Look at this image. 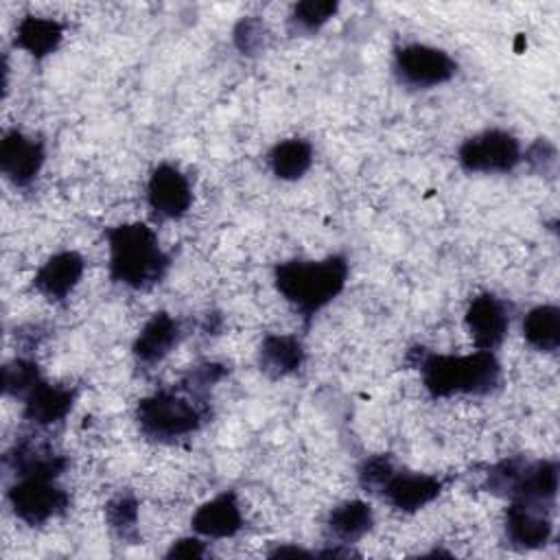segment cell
<instances>
[{
  "label": "cell",
  "instance_id": "obj_1",
  "mask_svg": "<svg viewBox=\"0 0 560 560\" xmlns=\"http://www.w3.org/2000/svg\"><path fill=\"white\" fill-rule=\"evenodd\" d=\"M348 271V260L341 254L322 260L293 258L273 269V284L308 326L313 317L346 289Z\"/></svg>",
  "mask_w": 560,
  "mask_h": 560
},
{
  "label": "cell",
  "instance_id": "obj_2",
  "mask_svg": "<svg viewBox=\"0 0 560 560\" xmlns=\"http://www.w3.org/2000/svg\"><path fill=\"white\" fill-rule=\"evenodd\" d=\"M418 354L416 368L422 374L424 389L433 398L455 394L486 396L501 383V363L492 350L472 354H435L424 348H413Z\"/></svg>",
  "mask_w": 560,
  "mask_h": 560
},
{
  "label": "cell",
  "instance_id": "obj_3",
  "mask_svg": "<svg viewBox=\"0 0 560 560\" xmlns=\"http://www.w3.org/2000/svg\"><path fill=\"white\" fill-rule=\"evenodd\" d=\"M109 247V278L122 287L144 291L158 284L171 265L158 234L147 223H120L105 230Z\"/></svg>",
  "mask_w": 560,
  "mask_h": 560
},
{
  "label": "cell",
  "instance_id": "obj_4",
  "mask_svg": "<svg viewBox=\"0 0 560 560\" xmlns=\"http://www.w3.org/2000/svg\"><path fill=\"white\" fill-rule=\"evenodd\" d=\"M210 418L206 396L184 385L177 389H160L142 398L136 407V420L144 438L153 442H175L203 427Z\"/></svg>",
  "mask_w": 560,
  "mask_h": 560
},
{
  "label": "cell",
  "instance_id": "obj_5",
  "mask_svg": "<svg viewBox=\"0 0 560 560\" xmlns=\"http://www.w3.org/2000/svg\"><path fill=\"white\" fill-rule=\"evenodd\" d=\"M483 488L510 501L549 508L558 494V464L553 459L527 462L523 457H508L488 470Z\"/></svg>",
  "mask_w": 560,
  "mask_h": 560
},
{
  "label": "cell",
  "instance_id": "obj_6",
  "mask_svg": "<svg viewBox=\"0 0 560 560\" xmlns=\"http://www.w3.org/2000/svg\"><path fill=\"white\" fill-rule=\"evenodd\" d=\"M13 514L31 527H39L70 508V494L50 477H18L7 490Z\"/></svg>",
  "mask_w": 560,
  "mask_h": 560
},
{
  "label": "cell",
  "instance_id": "obj_7",
  "mask_svg": "<svg viewBox=\"0 0 560 560\" xmlns=\"http://www.w3.org/2000/svg\"><path fill=\"white\" fill-rule=\"evenodd\" d=\"M523 160L518 140L503 129H486L459 144L457 162L468 173H510Z\"/></svg>",
  "mask_w": 560,
  "mask_h": 560
},
{
  "label": "cell",
  "instance_id": "obj_8",
  "mask_svg": "<svg viewBox=\"0 0 560 560\" xmlns=\"http://www.w3.org/2000/svg\"><path fill=\"white\" fill-rule=\"evenodd\" d=\"M394 72L409 88H435L451 81L457 61L442 48L429 44H405L394 52Z\"/></svg>",
  "mask_w": 560,
  "mask_h": 560
},
{
  "label": "cell",
  "instance_id": "obj_9",
  "mask_svg": "<svg viewBox=\"0 0 560 560\" xmlns=\"http://www.w3.org/2000/svg\"><path fill=\"white\" fill-rule=\"evenodd\" d=\"M46 160L44 142L18 129L4 133L0 142V171L15 186L26 188L35 182Z\"/></svg>",
  "mask_w": 560,
  "mask_h": 560
},
{
  "label": "cell",
  "instance_id": "obj_10",
  "mask_svg": "<svg viewBox=\"0 0 560 560\" xmlns=\"http://www.w3.org/2000/svg\"><path fill=\"white\" fill-rule=\"evenodd\" d=\"M147 201L160 219L184 217L192 203V190L186 175L173 164H158L149 175Z\"/></svg>",
  "mask_w": 560,
  "mask_h": 560
},
{
  "label": "cell",
  "instance_id": "obj_11",
  "mask_svg": "<svg viewBox=\"0 0 560 560\" xmlns=\"http://www.w3.org/2000/svg\"><path fill=\"white\" fill-rule=\"evenodd\" d=\"M466 328L470 339L479 350H497L510 328V308L508 304L492 295V293H479L470 300L466 308Z\"/></svg>",
  "mask_w": 560,
  "mask_h": 560
},
{
  "label": "cell",
  "instance_id": "obj_12",
  "mask_svg": "<svg viewBox=\"0 0 560 560\" xmlns=\"http://www.w3.org/2000/svg\"><path fill=\"white\" fill-rule=\"evenodd\" d=\"M503 529L508 542L523 551L540 549L553 536V525L545 508L525 501H510L503 518Z\"/></svg>",
  "mask_w": 560,
  "mask_h": 560
},
{
  "label": "cell",
  "instance_id": "obj_13",
  "mask_svg": "<svg viewBox=\"0 0 560 560\" xmlns=\"http://www.w3.org/2000/svg\"><path fill=\"white\" fill-rule=\"evenodd\" d=\"M442 492V479L424 472L394 470L392 477L381 488V497L400 512H418L431 501H435Z\"/></svg>",
  "mask_w": 560,
  "mask_h": 560
},
{
  "label": "cell",
  "instance_id": "obj_14",
  "mask_svg": "<svg viewBox=\"0 0 560 560\" xmlns=\"http://www.w3.org/2000/svg\"><path fill=\"white\" fill-rule=\"evenodd\" d=\"M85 271V260L79 252L66 249L52 254L35 273L33 287L50 302H61L79 284Z\"/></svg>",
  "mask_w": 560,
  "mask_h": 560
},
{
  "label": "cell",
  "instance_id": "obj_15",
  "mask_svg": "<svg viewBox=\"0 0 560 560\" xmlns=\"http://www.w3.org/2000/svg\"><path fill=\"white\" fill-rule=\"evenodd\" d=\"M192 532L206 538H232L243 529V512L234 490H225L201 503L192 518Z\"/></svg>",
  "mask_w": 560,
  "mask_h": 560
},
{
  "label": "cell",
  "instance_id": "obj_16",
  "mask_svg": "<svg viewBox=\"0 0 560 560\" xmlns=\"http://www.w3.org/2000/svg\"><path fill=\"white\" fill-rule=\"evenodd\" d=\"M182 324L173 315L164 311L151 315L131 348L136 361L142 365L160 363L182 341Z\"/></svg>",
  "mask_w": 560,
  "mask_h": 560
},
{
  "label": "cell",
  "instance_id": "obj_17",
  "mask_svg": "<svg viewBox=\"0 0 560 560\" xmlns=\"http://www.w3.org/2000/svg\"><path fill=\"white\" fill-rule=\"evenodd\" d=\"M74 398H77L74 389L50 385L42 378L24 398V418L39 427L57 424L70 413Z\"/></svg>",
  "mask_w": 560,
  "mask_h": 560
},
{
  "label": "cell",
  "instance_id": "obj_18",
  "mask_svg": "<svg viewBox=\"0 0 560 560\" xmlns=\"http://www.w3.org/2000/svg\"><path fill=\"white\" fill-rule=\"evenodd\" d=\"M306 352L295 335H267L258 348L260 372L269 378L295 374L304 365Z\"/></svg>",
  "mask_w": 560,
  "mask_h": 560
},
{
  "label": "cell",
  "instance_id": "obj_19",
  "mask_svg": "<svg viewBox=\"0 0 560 560\" xmlns=\"http://www.w3.org/2000/svg\"><path fill=\"white\" fill-rule=\"evenodd\" d=\"M4 466L15 472V477H50L57 479L66 468L68 459L44 446L31 442H15L4 455Z\"/></svg>",
  "mask_w": 560,
  "mask_h": 560
},
{
  "label": "cell",
  "instance_id": "obj_20",
  "mask_svg": "<svg viewBox=\"0 0 560 560\" xmlns=\"http://www.w3.org/2000/svg\"><path fill=\"white\" fill-rule=\"evenodd\" d=\"M374 525L372 508L361 499H350L335 505L326 518V536L337 545H352L361 540Z\"/></svg>",
  "mask_w": 560,
  "mask_h": 560
},
{
  "label": "cell",
  "instance_id": "obj_21",
  "mask_svg": "<svg viewBox=\"0 0 560 560\" xmlns=\"http://www.w3.org/2000/svg\"><path fill=\"white\" fill-rule=\"evenodd\" d=\"M63 39V26L57 20L26 15L18 22L15 28V48L28 52L35 59H44L52 55Z\"/></svg>",
  "mask_w": 560,
  "mask_h": 560
},
{
  "label": "cell",
  "instance_id": "obj_22",
  "mask_svg": "<svg viewBox=\"0 0 560 560\" xmlns=\"http://www.w3.org/2000/svg\"><path fill=\"white\" fill-rule=\"evenodd\" d=\"M271 173L282 182H295L306 175L313 164V147L304 138H287L271 147L267 155Z\"/></svg>",
  "mask_w": 560,
  "mask_h": 560
},
{
  "label": "cell",
  "instance_id": "obj_23",
  "mask_svg": "<svg viewBox=\"0 0 560 560\" xmlns=\"http://www.w3.org/2000/svg\"><path fill=\"white\" fill-rule=\"evenodd\" d=\"M525 341L540 350L553 352L560 346V308L556 304L534 306L523 319Z\"/></svg>",
  "mask_w": 560,
  "mask_h": 560
},
{
  "label": "cell",
  "instance_id": "obj_24",
  "mask_svg": "<svg viewBox=\"0 0 560 560\" xmlns=\"http://www.w3.org/2000/svg\"><path fill=\"white\" fill-rule=\"evenodd\" d=\"M105 518L109 529L125 542L133 545L138 540V501L131 494L114 497L105 508Z\"/></svg>",
  "mask_w": 560,
  "mask_h": 560
},
{
  "label": "cell",
  "instance_id": "obj_25",
  "mask_svg": "<svg viewBox=\"0 0 560 560\" xmlns=\"http://www.w3.org/2000/svg\"><path fill=\"white\" fill-rule=\"evenodd\" d=\"M339 4L330 0H304L293 4L289 24L295 33H317L335 13Z\"/></svg>",
  "mask_w": 560,
  "mask_h": 560
},
{
  "label": "cell",
  "instance_id": "obj_26",
  "mask_svg": "<svg viewBox=\"0 0 560 560\" xmlns=\"http://www.w3.org/2000/svg\"><path fill=\"white\" fill-rule=\"evenodd\" d=\"M39 381V368L31 359H13L2 368V389L11 398L24 400Z\"/></svg>",
  "mask_w": 560,
  "mask_h": 560
},
{
  "label": "cell",
  "instance_id": "obj_27",
  "mask_svg": "<svg viewBox=\"0 0 560 560\" xmlns=\"http://www.w3.org/2000/svg\"><path fill=\"white\" fill-rule=\"evenodd\" d=\"M394 470L396 466L389 455H372L359 466V486L372 494H378Z\"/></svg>",
  "mask_w": 560,
  "mask_h": 560
},
{
  "label": "cell",
  "instance_id": "obj_28",
  "mask_svg": "<svg viewBox=\"0 0 560 560\" xmlns=\"http://www.w3.org/2000/svg\"><path fill=\"white\" fill-rule=\"evenodd\" d=\"M267 28L256 18H243L234 26V44L243 55H256L265 46Z\"/></svg>",
  "mask_w": 560,
  "mask_h": 560
},
{
  "label": "cell",
  "instance_id": "obj_29",
  "mask_svg": "<svg viewBox=\"0 0 560 560\" xmlns=\"http://www.w3.org/2000/svg\"><path fill=\"white\" fill-rule=\"evenodd\" d=\"M538 173H551L556 166V149L547 140H536L523 155Z\"/></svg>",
  "mask_w": 560,
  "mask_h": 560
},
{
  "label": "cell",
  "instance_id": "obj_30",
  "mask_svg": "<svg viewBox=\"0 0 560 560\" xmlns=\"http://www.w3.org/2000/svg\"><path fill=\"white\" fill-rule=\"evenodd\" d=\"M203 556H206V545L195 536L177 538L166 551V558H203Z\"/></svg>",
  "mask_w": 560,
  "mask_h": 560
},
{
  "label": "cell",
  "instance_id": "obj_31",
  "mask_svg": "<svg viewBox=\"0 0 560 560\" xmlns=\"http://www.w3.org/2000/svg\"><path fill=\"white\" fill-rule=\"evenodd\" d=\"M269 556H271V558H287V556H302V558H308V556H313V553L306 551V549L293 547V545H282V547L269 551Z\"/></svg>",
  "mask_w": 560,
  "mask_h": 560
}]
</instances>
